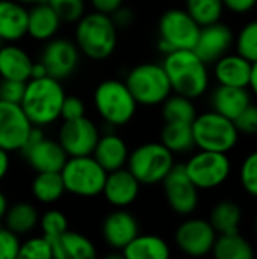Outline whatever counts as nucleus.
Instances as JSON below:
<instances>
[{
	"mask_svg": "<svg viewBox=\"0 0 257 259\" xmlns=\"http://www.w3.org/2000/svg\"><path fill=\"white\" fill-rule=\"evenodd\" d=\"M162 67L176 94L195 99L208 90L209 74L206 62H203L194 50L182 49L167 53Z\"/></svg>",
	"mask_w": 257,
	"mask_h": 259,
	"instance_id": "1",
	"label": "nucleus"
},
{
	"mask_svg": "<svg viewBox=\"0 0 257 259\" xmlns=\"http://www.w3.org/2000/svg\"><path fill=\"white\" fill-rule=\"evenodd\" d=\"M65 93L61 80L44 76L26 82L24 96L20 105L33 126H45L55 123L61 117Z\"/></svg>",
	"mask_w": 257,
	"mask_h": 259,
	"instance_id": "2",
	"label": "nucleus"
},
{
	"mask_svg": "<svg viewBox=\"0 0 257 259\" xmlns=\"http://www.w3.org/2000/svg\"><path fill=\"white\" fill-rule=\"evenodd\" d=\"M76 42L77 49L91 59L109 58L117 47V26L111 15L95 11L77 20Z\"/></svg>",
	"mask_w": 257,
	"mask_h": 259,
	"instance_id": "3",
	"label": "nucleus"
},
{
	"mask_svg": "<svg viewBox=\"0 0 257 259\" xmlns=\"http://www.w3.org/2000/svg\"><path fill=\"white\" fill-rule=\"evenodd\" d=\"M94 105L101 118L112 126L129 123L138 106L126 82L117 79H108L97 85L94 91Z\"/></svg>",
	"mask_w": 257,
	"mask_h": 259,
	"instance_id": "4",
	"label": "nucleus"
},
{
	"mask_svg": "<svg viewBox=\"0 0 257 259\" xmlns=\"http://www.w3.org/2000/svg\"><path fill=\"white\" fill-rule=\"evenodd\" d=\"M61 176L65 191L80 197H94L101 194L108 171L92 155L70 156L61 170Z\"/></svg>",
	"mask_w": 257,
	"mask_h": 259,
	"instance_id": "5",
	"label": "nucleus"
},
{
	"mask_svg": "<svg viewBox=\"0 0 257 259\" xmlns=\"http://www.w3.org/2000/svg\"><path fill=\"white\" fill-rule=\"evenodd\" d=\"M194 143L201 150L230 152L238 143V129L233 121L215 111L197 115L192 121Z\"/></svg>",
	"mask_w": 257,
	"mask_h": 259,
	"instance_id": "6",
	"label": "nucleus"
},
{
	"mask_svg": "<svg viewBox=\"0 0 257 259\" xmlns=\"http://www.w3.org/2000/svg\"><path fill=\"white\" fill-rule=\"evenodd\" d=\"M126 85L136 103L144 106L161 105L171 93V83L164 67L153 62L136 65L127 74Z\"/></svg>",
	"mask_w": 257,
	"mask_h": 259,
	"instance_id": "7",
	"label": "nucleus"
},
{
	"mask_svg": "<svg viewBox=\"0 0 257 259\" xmlns=\"http://www.w3.org/2000/svg\"><path fill=\"white\" fill-rule=\"evenodd\" d=\"M174 153L162 143H147L136 147L127 158L130 173L139 184L153 185L162 182L174 167Z\"/></svg>",
	"mask_w": 257,
	"mask_h": 259,
	"instance_id": "8",
	"label": "nucleus"
},
{
	"mask_svg": "<svg viewBox=\"0 0 257 259\" xmlns=\"http://www.w3.org/2000/svg\"><path fill=\"white\" fill-rule=\"evenodd\" d=\"M201 26L183 9H170L159 20V47L162 52L194 49Z\"/></svg>",
	"mask_w": 257,
	"mask_h": 259,
	"instance_id": "9",
	"label": "nucleus"
},
{
	"mask_svg": "<svg viewBox=\"0 0 257 259\" xmlns=\"http://www.w3.org/2000/svg\"><path fill=\"white\" fill-rule=\"evenodd\" d=\"M185 170L198 190H212L229 179L232 167L226 153L201 150L185 164Z\"/></svg>",
	"mask_w": 257,
	"mask_h": 259,
	"instance_id": "10",
	"label": "nucleus"
},
{
	"mask_svg": "<svg viewBox=\"0 0 257 259\" xmlns=\"http://www.w3.org/2000/svg\"><path fill=\"white\" fill-rule=\"evenodd\" d=\"M29 165L38 171H61L68 159V155L59 141L44 138L42 132L33 126L24 147L21 149Z\"/></svg>",
	"mask_w": 257,
	"mask_h": 259,
	"instance_id": "11",
	"label": "nucleus"
},
{
	"mask_svg": "<svg viewBox=\"0 0 257 259\" xmlns=\"http://www.w3.org/2000/svg\"><path fill=\"white\" fill-rule=\"evenodd\" d=\"M33 124L20 103L0 100V149L15 152L24 147Z\"/></svg>",
	"mask_w": 257,
	"mask_h": 259,
	"instance_id": "12",
	"label": "nucleus"
},
{
	"mask_svg": "<svg viewBox=\"0 0 257 259\" xmlns=\"http://www.w3.org/2000/svg\"><path fill=\"white\" fill-rule=\"evenodd\" d=\"M164 191L171 209L180 215H189L198 205V188L189 179L185 165H174L165 176Z\"/></svg>",
	"mask_w": 257,
	"mask_h": 259,
	"instance_id": "13",
	"label": "nucleus"
},
{
	"mask_svg": "<svg viewBox=\"0 0 257 259\" xmlns=\"http://www.w3.org/2000/svg\"><path fill=\"white\" fill-rule=\"evenodd\" d=\"M97 126L85 115L74 120H65L59 131V144L68 156L92 155L98 141Z\"/></svg>",
	"mask_w": 257,
	"mask_h": 259,
	"instance_id": "14",
	"label": "nucleus"
},
{
	"mask_svg": "<svg viewBox=\"0 0 257 259\" xmlns=\"http://www.w3.org/2000/svg\"><path fill=\"white\" fill-rule=\"evenodd\" d=\"M217 232L211 222L201 219H191L182 223L176 232L177 247L189 256H204L212 252Z\"/></svg>",
	"mask_w": 257,
	"mask_h": 259,
	"instance_id": "15",
	"label": "nucleus"
},
{
	"mask_svg": "<svg viewBox=\"0 0 257 259\" xmlns=\"http://www.w3.org/2000/svg\"><path fill=\"white\" fill-rule=\"evenodd\" d=\"M41 62L50 77L58 80L67 79L79 64V49L68 39H52L42 52Z\"/></svg>",
	"mask_w": 257,
	"mask_h": 259,
	"instance_id": "16",
	"label": "nucleus"
},
{
	"mask_svg": "<svg viewBox=\"0 0 257 259\" xmlns=\"http://www.w3.org/2000/svg\"><path fill=\"white\" fill-rule=\"evenodd\" d=\"M233 42V33L229 26L217 21L208 26H201L197 42L194 46V52L197 56L206 62H217L223 58Z\"/></svg>",
	"mask_w": 257,
	"mask_h": 259,
	"instance_id": "17",
	"label": "nucleus"
},
{
	"mask_svg": "<svg viewBox=\"0 0 257 259\" xmlns=\"http://www.w3.org/2000/svg\"><path fill=\"white\" fill-rule=\"evenodd\" d=\"M139 185H141L139 181L130 173V170L129 168L126 170L123 167L109 171L101 194L111 205L117 208H124L136 200L139 194Z\"/></svg>",
	"mask_w": 257,
	"mask_h": 259,
	"instance_id": "18",
	"label": "nucleus"
},
{
	"mask_svg": "<svg viewBox=\"0 0 257 259\" xmlns=\"http://www.w3.org/2000/svg\"><path fill=\"white\" fill-rule=\"evenodd\" d=\"M138 231L136 219L126 211H115L103 222V238L114 249L123 250L138 235Z\"/></svg>",
	"mask_w": 257,
	"mask_h": 259,
	"instance_id": "19",
	"label": "nucleus"
},
{
	"mask_svg": "<svg viewBox=\"0 0 257 259\" xmlns=\"http://www.w3.org/2000/svg\"><path fill=\"white\" fill-rule=\"evenodd\" d=\"M253 64L244 56L238 55H224L215 62V77L220 85L241 87L247 88L250 85Z\"/></svg>",
	"mask_w": 257,
	"mask_h": 259,
	"instance_id": "20",
	"label": "nucleus"
},
{
	"mask_svg": "<svg viewBox=\"0 0 257 259\" xmlns=\"http://www.w3.org/2000/svg\"><path fill=\"white\" fill-rule=\"evenodd\" d=\"M29 11L12 0H0V38L3 41H17L27 33Z\"/></svg>",
	"mask_w": 257,
	"mask_h": 259,
	"instance_id": "21",
	"label": "nucleus"
},
{
	"mask_svg": "<svg viewBox=\"0 0 257 259\" xmlns=\"http://www.w3.org/2000/svg\"><path fill=\"white\" fill-rule=\"evenodd\" d=\"M92 156L109 173L124 167L129 158V149L123 138L115 134H108L98 138Z\"/></svg>",
	"mask_w": 257,
	"mask_h": 259,
	"instance_id": "22",
	"label": "nucleus"
},
{
	"mask_svg": "<svg viewBox=\"0 0 257 259\" xmlns=\"http://www.w3.org/2000/svg\"><path fill=\"white\" fill-rule=\"evenodd\" d=\"M32 59L18 46L0 47V76L9 80L27 82L30 79Z\"/></svg>",
	"mask_w": 257,
	"mask_h": 259,
	"instance_id": "23",
	"label": "nucleus"
},
{
	"mask_svg": "<svg viewBox=\"0 0 257 259\" xmlns=\"http://www.w3.org/2000/svg\"><path fill=\"white\" fill-rule=\"evenodd\" d=\"M61 21L48 3H36L27 14V33L38 41L50 39L58 32Z\"/></svg>",
	"mask_w": 257,
	"mask_h": 259,
	"instance_id": "24",
	"label": "nucleus"
},
{
	"mask_svg": "<svg viewBox=\"0 0 257 259\" xmlns=\"http://www.w3.org/2000/svg\"><path fill=\"white\" fill-rule=\"evenodd\" d=\"M251 102H250V94H248L247 88H241V87L220 85L212 94L214 111L230 118L232 121Z\"/></svg>",
	"mask_w": 257,
	"mask_h": 259,
	"instance_id": "25",
	"label": "nucleus"
},
{
	"mask_svg": "<svg viewBox=\"0 0 257 259\" xmlns=\"http://www.w3.org/2000/svg\"><path fill=\"white\" fill-rule=\"evenodd\" d=\"M97 256L94 244L79 232L62 234L59 243L53 249V258L56 259H92Z\"/></svg>",
	"mask_w": 257,
	"mask_h": 259,
	"instance_id": "26",
	"label": "nucleus"
},
{
	"mask_svg": "<svg viewBox=\"0 0 257 259\" xmlns=\"http://www.w3.org/2000/svg\"><path fill=\"white\" fill-rule=\"evenodd\" d=\"M127 259H167L170 256L168 244L156 235H136L124 249Z\"/></svg>",
	"mask_w": 257,
	"mask_h": 259,
	"instance_id": "27",
	"label": "nucleus"
},
{
	"mask_svg": "<svg viewBox=\"0 0 257 259\" xmlns=\"http://www.w3.org/2000/svg\"><path fill=\"white\" fill-rule=\"evenodd\" d=\"M212 253L217 259H253L254 256L251 244L239 232L217 235Z\"/></svg>",
	"mask_w": 257,
	"mask_h": 259,
	"instance_id": "28",
	"label": "nucleus"
},
{
	"mask_svg": "<svg viewBox=\"0 0 257 259\" xmlns=\"http://www.w3.org/2000/svg\"><path fill=\"white\" fill-rule=\"evenodd\" d=\"M242 220V211L239 205L232 200H223L217 203L211 212V225L217 234H236L239 232Z\"/></svg>",
	"mask_w": 257,
	"mask_h": 259,
	"instance_id": "29",
	"label": "nucleus"
},
{
	"mask_svg": "<svg viewBox=\"0 0 257 259\" xmlns=\"http://www.w3.org/2000/svg\"><path fill=\"white\" fill-rule=\"evenodd\" d=\"M173 153H186L195 147L192 123H167L162 131V141Z\"/></svg>",
	"mask_w": 257,
	"mask_h": 259,
	"instance_id": "30",
	"label": "nucleus"
},
{
	"mask_svg": "<svg viewBox=\"0 0 257 259\" xmlns=\"http://www.w3.org/2000/svg\"><path fill=\"white\" fill-rule=\"evenodd\" d=\"M32 193L35 199L42 203H53L65 193L61 171H42L38 173L32 182Z\"/></svg>",
	"mask_w": 257,
	"mask_h": 259,
	"instance_id": "31",
	"label": "nucleus"
},
{
	"mask_svg": "<svg viewBox=\"0 0 257 259\" xmlns=\"http://www.w3.org/2000/svg\"><path fill=\"white\" fill-rule=\"evenodd\" d=\"M5 219L8 229H11L14 234H27L38 225V211L33 205L20 202L8 208Z\"/></svg>",
	"mask_w": 257,
	"mask_h": 259,
	"instance_id": "32",
	"label": "nucleus"
},
{
	"mask_svg": "<svg viewBox=\"0 0 257 259\" xmlns=\"http://www.w3.org/2000/svg\"><path fill=\"white\" fill-rule=\"evenodd\" d=\"M162 114L165 118V123H192L197 117L195 106L192 103V99L176 94L173 97H167L164 100Z\"/></svg>",
	"mask_w": 257,
	"mask_h": 259,
	"instance_id": "33",
	"label": "nucleus"
},
{
	"mask_svg": "<svg viewBox=\"0 0 257 259\" xmlns=\"http://www.w3.org/2000/svg\"><path fill=\"white\" fill-rule=\"evenodd\" d=\"M223 8H224L223 0H186L188 14L200 26H208L220 21Z\"/></svg>",
	"mask_w": 257,
	"mask_h": 259,
	"instance_id": "34",
	"label": "nucleus"
},
{
	"mask_svg": "<svg viewBox=\"0 0 257 259\" xmlns=\"http://www.w3.org/2000/svg\"><path fill=\"white\" fill-rule=\"evenodd\" d=\"M41 229H42V237H45L50 241L52 247L55 249L62 234L67 231V219L62 212L56 209L47 211L41 219Z\"/></svg>",
	"mask_w": 257,
	"mask_h": 259,
	"instance_id": "35",
	"label": "nucleus"
},
{
	"mask_svg": "<svg viewBox=\"0 0 257 259\" xmlns=\"http://www.w3.org/2000/svg\"><path fill=\"white\" fill-rule=\"evenodd\" d=\"M238 53L251 64L257 62V20L250 21L238 35Z\"/></svg>",
	"mask_w": 257,
	"mask_h": 259,
	"instance_id": "36",
	"label": "nucleus"
},
{
	"mask_svg": "<svg viewBox=\"0 0 257 259\" xmlns=\"http://www.w3.org/2000/svg\"><path fill=\"white\" fill-rule=\"evenodd\" d=\"M62 21H77L85 15V0H45Z\"/></svg>",
	"mask_w": 257,
	"mask_h": 259,
	"instance_id": "37",
	"label": "nucleus"
},
{
	"mask_svg": "<svg viewBox=\"0 0 257 259\" xmlns=\"http://www.w3.org/2000/svg\"><path fill=\"white\" fill-rule=\"evenodd\" d=\"M18 258L50 259L53 258V247L45 237H35L20 244Z\"/></svg>",
	"mask_w": 257,
	"mask_h": 259,
	"instance_id": "38",
	"label": "nucleus"
},
{
	"mask_svg": "<svg viewBox=\"0 0 257 259\" xmlns=\"http://www.w3.org/2000/svg\"><path fill=\"white\" fill-rule=\"evenodd\" d=\"M241 184L248 194L257 197V152L244 159L241 167Z\"/></svg>",
	"mask_w": 257,
	"mask_h": 259,
	"instance_id": "39",
	"label": "nucleus"
},
{
	"mask_svg": "<svg viewBox=\"0 0 257 259\" xmlns=\"http://www.w3.org/2000/svg\"><path fill=\"white\" fill-rule=\"evenodd\" d=\"M238 132L242 134H257V106L250 103L242 109V112L233 120Z\"/></svg>",
	"mask_w": 257,
	"mask_h": 259,
	"instance_id": "40",
	"label": "nucleus"
},
{
	"mask_svg": "<svg viewBox=\"0 0 257 259\" xmlns=\"http://www.w3.org/2000/svg\"><path fill=\"white\" fill-rule=\"evenodd\" d=\"M26 90V82L3 79L0 83V100L11 103H21Z\"/></svg>",
	"mask_w": 257,
	"mask_h": 259,
	"instance_id": "41",
	"label": "nucleus"
},
{
	"mask_svg": "<svg viewBox=\"0 0 257 259\" xmlns=\"http://www.w3.org/2000/svg\"><path fill=\"white\" fill-rule=\"evenodd\" d=\"M20 241L11 229H0V259L18 258Z\"/></svg>",
	"mask_w": 257,
	"mask_h": 259,
	"instance_id": "42",
	"label": "nucleus"
},
{
	"mask_svg": "<svg viewBox=\"0 0 257 259\" xmlns=\"http://www.w3.org/2000/svg\"><path fill=\"white\" fill-rule=\"evenodd\" d=\"M85 115V105L82 102V99L74 97V96H65L64 103H62V109H61V117L64 120H74V118H80Z\"/></svg>",
	"mask_w": 257,
	"mask_h": 259,
	"instance_id": "43",
	"label": "nucleus"
},
{
	"mask_svg": "<svg viewBox=\"0 0 257 259\" xmlns=\"http://www.w3.org/2000/svg\"><path fill=\"white\" fill-rule=\"evenodd\" d=\"M112 17V21H114V24L117 26V29L118 27H129L132 23H133V20H135V14H133V11L132 9H129V8H124L123 5L115 11V12H112L111 14Z\"/></svg>",
	"mask_w": 257,
	"mask_h": 259,
	"instance_id": "44",
	"label": "nucleus"
},
{
	"mask_svg": "<svg viewBox=\"0 0 257 259\" xmlns=\"http://www.w3.org/2000/svg\"><path fill=\"white\" fill-rule=\"evenodd\" d=\"M91 5L95 11L111 15L123 5V0H91Z\"/></svg>",
	"mask_w": 257,
	"mask_h": 259,
	"instance_id": "45",
	"label": "nucleus"
},
{
	"mask_svg": "<svg viewBox=\"0 0 257 259\" xmlns=\"http://www.w3.org/2000/svg\"><path fill=\"white\" fill-rule=\"evenodd\" d=\"M224 6L229 8L233 12H248L250 9H253L256 6L257 0H223Z\"/></svg>",
	"mask_w": 257,
	"mask_h": 259,
	"instance_id": "46",
	"label": "nucleus"
},
{
	"mask_svg": "<svg viewBox=\"0 0 257 259\" xmlns=\"http://www.w3.org/2000/svg\"><path fill=\"white\" fill-rule=\"evenodd\" d=\"M9 170V156H8V152L0 149V181L6 176Z\"/></svg>",
	"mask_w": 257,
	"mask_h": 259,
	"instance_id": "47",
	"label": "nucleus"
},
{
	"mask_svg": "<svg viewBox=\"0 0 257 259\" xmlns=\"http://www.w3.org/2000/svg\"><path fill=\"white\" fill-rule=\"evenodd\" d=\"M44 76H48L44 64L42 62H38V64L33 62L32 64V70H30V79H38V77H44Z\"/></svg>",
	"mask_w": 257,
	"mask_h": 259,
	"instance_id": "48",
	"label": "nucleus"
},
{
	"mask_svg": "<svg viewBox=\"0 0 257 259\" xmlns=\"http://www.w3.org/2000/svg\"><path fill=\"white\" fill-rule=\"evenodd\" d=\"M248 87H251L253 93L257 96V62H254L253 67H251V77H250V85Z\"/></svg>",
	"mask_w": 257,
	"mask_h": 259,
	"instance_id": "49",
	"label": "nucleus"
},
{
	"mask_svg": "<svg viewBox=\"0 0 257 259\" xmlns=\"http://www.w3.org/2000/svg\"><path fill=\"white\" fill-rule=\"evenodd\" d=\"M6 211H8V202H6V197H5V194H2V193H0V220L5 217Z\"/></svg>",
	"mask_w": 257,
	"mask_h": 259,
	"instance_id": "50",
	"label": "nucleus"
},
{
	"mask_svg": "<svg viewBox=\"0 0 257 259\" xmlns=\"http://www.w3.org/2000/svg\"><path fill=\"white\" fill-rule=\"evenodd\" d=\"M17 2H20L21 5H36V3H42L45 0H17Z\"/></svg>",
	"mask_w": 257,
	"mask_h": 259,
	"instance_id": "51",
	"label": "nucleus"
},
{
	"mask_svg": "<svg viewBox=\"0 0 257 259\" xmlns=\"http://www.w3.org/2000/svg\"><path fill=\"white\" fill-rule=\"evenodd\" d=\"M2 41H3V39H2V38H0V47H2Z\"/></svg>",
	"mask_w": 257,
	"mask_h": 259,
	"instance_id": "52",
	"label": "nucleus"
},
{
	"mask_svg": "<svg viewBox=\"0 0 257 259\" xmlns=\"http://www.w3.org/2000/svg\"><path fill=\"white\" fill-rule=\"evenodd\" d=\"M256 232H257V219H256Z\"/></svg>",
	"mask_w": 257,
	"mask_h": 259,
	"instance_id": "53",
	"label": "nucleus"
}]
</instances>
